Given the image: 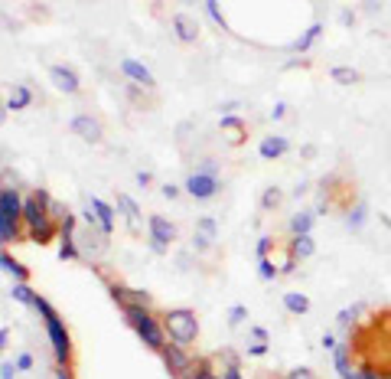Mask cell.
Returning <instances> with one entry per match:
<instances>
[{
    "label": "cell",
    "mask_w": 391,
    "mask_h": 379,
    "mask_svg": "<svg viewBox=\"0 0 391 379\" xmlns=\"http://www.w3.org/2000/svg\"><path fill=\"white\" fill-rule=\"evenodd\" d=\"M23 229L36 245L53 242V235H59V219L49 213V193L46 190H33L23 196Z\"/></svg>",
    "instance_id": "cell-1"
},
{
    "label": "cell",
    "mask_w": 391,
    "mask_h": 379,
    "mask_svg": "<svg viewBox=\"0 0 391 379\" xmlns=\"http://www.w3.org/2000/svg\"><path fill=\"white\" fill-rule=\"evenodd\" d=\"M121 311H124V321H128L131 331L144 340L153 353H160V350H163V343H167L163 317L153 314L150 304H128V307H121Z\"/></svg>",
    "instance_id": "cell-2"
},
{
    "label": "cell",
    "mask_w": 391,
    "mask_h": 379,
    "mask_svg": "<svg viewBox=\"0 0 391 379\" xmlns=\"http://www.w3.org/2000/svg\"><path fill=\"white\" fill-rule=\"evenodd\" d=\"M33 311H40L43 324H46V337H49V347H53V360L56 366H65L69 363V356H72V340H69V327L65 321L56 314V307L49 304L46 298H36V307Z\"/></svg>",
    "instance_id": "cell-3"
},
{
    "label": "cell",
    "mask_w": 391,
    "mask_h": 379,
    "mask_svg": "<svg viewBox=\"0 0 391 379\" xmlns=\"http://www.w3.org/2000/svg\"><path fill=\"white\" fill-rule=\"evenodd\" d=\"M163 331H167V340L176 343V347H196L199 340V317L189 307H173V311H163Z\"/></svg>",
    "instance_id": "cell-4"
},
{
    "label": "cell",
    "mask_w": 391,
    "mask_h": 379,
    "mask_svg": "<svg viewBox=\"0 0 391 379\" xmlns=\"http://www.w3.org/2000/svg\"><path fill=\"white\" fill-rule=\"evenodd\" d=\"M183 193L192 196V200H199V203L216 200V196L222 193V177H219V174H209V170H199V167H196L192 174H186Z\"/></svg>",
    "instance_id": "cell-5"
},
{
    "label": "cell",
    "mask_w": 391,
    "mask_h": 379,
    "mask_svg": "<svg viewBox=\"0 0 391 379\" xmlns=\"http://www.w3.org/2000/svg\"><path fill=\"white\" fill-rule=\"evenodd\" d=\"M176 226L170 223L167 216H150L147 219V242H150V252H157V255H167L170 245L176 242Z\"/></svg>",
    "instance_id": "cell-6"
},
{
    "label": "cell",
    "mask_w": 391,
    "mask_h": 379,
    "mask_svg": "<svg viewBox=\"0 0 391 379\" xmlns=\"http://www.w3.org/2000/svg\"><path fill=\"white\" fill-rule=\"evenodd\" d=\"M160 356H163V363H167V370H170V376L173 379H186L192 373V356H189V350L186 347H176V343H163V350H160Z\"/></svg>",
    "instance_id": "cell-7"
},
{
    "label": "cell",
    "mask_w": 391,
    "mask_h": 379,
    "mask_svg": "<svg viewBox=\"0 0 391 379\" xmlns=\"http://www.w3.org/2000/svg\"><path fill=\"white\" fill-rule=\"evenodd\" d=\"M294 151V144H290L287 134H264L261 141H258V157L261 161H280V157H287V154Z\"/></svg>",
    "instance_id": "cell-8"
},
{
    "label": "cell",
    "mask_w": 391,
    "mask_h": 379,
    "mask_svg": "<svg viewBox=\"0 0 391 379\" xmlns=\"http://www.w3.org/2000/svg\"><path fill=\"white\" fill-rule=\"evenodd\" d=\"M121 73H124V79H128L131 85H141V89H147V92L157 89V79H153V73L141 63V59L124 56V59H121Z\"/></svg>",
    "instance_id": "cell-9"
},
{
    "label": "cell",
    "mask_w": 391,
    "mask_h": 379,
    "mask_svg": "<svg viewBox=\"0 0 391 379\" xmlns=\"http://www.w3.org/2000/svg\"><path fill=\"white\" fill-rule=\"evenodd\" d=\"M49 79H53V85H56L59 92H65V95H79L82 92V79H79V73H75L72 65L53 63L49 65Z\"/></svg>",
    "instance_id": "cell-10"
},
{
    "label": "cell",
    "mask_w": 391,
    "mask_h": 379,
    "mask_svg": "<svg viewBox=\"0 0 391 379\" xmlns=\"http://www.w3.org/2000/svg\"><path fill=\"white\" fill-rule=\"evenodd\" d=\"M69 131H72L75 137H82L85 144H101V122L98 118H92V114H75L72 122H69Z\"/></svg>",
    "instance_id": "cell-11"
},
{
    "label": "cell",
    "mask_w": 391,
    "mask_h": 379,
    "mask_svg": "<svg viewBox=\"0 0 391 379\" xmlns=\"http://www.w3.org/2000/svg\"><path fill=\"white\" fill-rule=\"evenodd\" d=\"M280 307H284V314H290V317H304V314H310L313 311V301H310L307 291L290 288V291L280 294Z\"/></svg>",
    "instance_id": "cell-12"
},
{
    "label": "cell",
    "mask_w": 391,
    "mask_h": 379,
    "mask_svg": "<svg viewBox=\"0 0 391 379\" xmlns=\"http://www.w3.org/2000/svg\"><path fill=\"white\" fill-rule=\"evenodd\" d=\"M313 226H316L313 210L310 206H300V210H294L287 219V235L290 239H294V235H313Z\"/></svg>",
    "instance_id": "cell-13"
},
{
    "label": "cell",
    "mask_w": 391,
    "mask_h": 379,
    "mask_svg": "<svg viewBox=\"0 0 391 379\" xmlns=\"http://www.w3.org/2000/svg\"><path fill=\"white\" fill-rule=\"evenodd\" d=\"M88 210L95 213V219H98V226H101V233L104 235H111L114 233V206L111 203H104L101 196H88Z\"/></svg>",
    "instance_id": "cell-14"
},
{
    "label": "cell",
    "mask_w": 391,
    "mask_h": 379,
    "mask_svg": "<svg viewBox=\"0 0 391 379\" xmlns=\"http://www.w3.org/2000/svg\"><path fill=\"white\" fill-rule=\"evenodd\" d=\"M114 210H118L121 216L128 219V226L134 229V233H137V229H141V206H137V203L131 200L128 193H121V190H118V193H114Z\"/></svg>",
    "instance_id": "cell-15"
},
{
    "label": "cell",
    "mask_w": 391,
    "mask_h": 379,
    "mask_svg": "<svg viewBox=\"0 0 391 379\" xmlns=\"http://www.w3.org/2000/svg\"><path fill=\"white\" fill-rule=\"evenodd\" d=\"M173 33H176V40L186 43V46L199 40V26H196V20H189L186 14H176L173 16Z\"/></svg>",
    "instance_id": "cell-16"
},
{
    "label": "cell",
    "mask_w": 391,
    "mask_h": 379,
    "mask_svg": "<svg viewBox=\"0 0 391 379\" xmlns=\"http://www.w3.org/2000/svg\"><path fill=\"white\" fill-rule=\"evenodd\" d=\"M108 291H111V298L118 301L121 307H128V304H150V294H147V291H131V288H124V284H118V282H114Z\"/></svg>",
    "instance_id": "cell-17"
},
{
    "label": "cell",
    "mask_w": 391,
    "mask_h": 379,
    "mask_svg": "<svg viewBox=\"0 0 391 379\" xmlns=\"http://www.w3.org/2000/svg\"><path fill=\"white\" fill-rule=\"evenodd\" d=\"M280 203H284V190H280L277 183H268L261 190V196H258V210L274 213V210H280Z\"/></svg>",
    "instance_id": "cell-18"
},
{
    "label": "cell",
    "mask_w": 391,
    "mask_h": 379,
    "mask_svg": "<svg viewBox=\"0 0 391 379\" xmlns=\"http://www.w3.org/2000/svg\"><path fill=\"white\" fill-rule=\"evenodd\" d=\"M0 272H7L13 282H30V268L20 265V262H16L7 249H0Z\"/></svg>",
    "instance_id": "cell-19"
},
{
    "label": "cell",
    "mask_w": 391,
    "mask_h": 379,
    "mask_svg": "<svg viewBox=\"0 0 391 379\" xmlns=\"http://www.w3.org/2000/svg\"><path fill=\"white\" fill-rule=\"evenodd\" d=\"M33 105V89L30 85H13L7 95V108L10 112H26Z\"/></svg>",
    "instance_id": "cell-20"
},
{
    "label": "cell",
    "mask_w": 391,
    "mask_h": 379,
    "mask_svg": "<svg viewBox=\"0 0 391 379\" xmlns=\"http://www.w3.org/2000/svg\"><path fill=\"white\" fill-rule=\"evenodd\" d=\"M255 274H258V282L274 284L280 278V268H277V262H274L271 255H264V258H255Z\"/></svg>",
    "instance_id": "cell-21"
},
{
    "label": "cell",
    "mask_w": 391,
    "mask_h": 379,
    "mask_svg": "<svg viewBox=\"0 0 391 379\" xmlns=\"http://www.w3.org/2000/svg\"><path fill=\"white\" fill-rule=\"evenodd\" d=\"M10 298L23 307H36V298H40V294L30 288V282H13L10 284Z\"/></svg>",
    "instance_id": "cell-22"
},
{
    "label": "cell",
    "mask_w": 391,
    "mask_h": 379,
    "mask_svg": "<svg viewBox=\"0 0 391 379\" xmlns=\"http://www.w3.org/2000/svg\"><path fill=\"white\" fill-rule=\"evenodd\" d=\"M222 379H245L241 376V363H238V356L232 353V350H222Z\"/></svg>",
    "instance_id": "cell-23"
},
{
    "label": "cell",
    "mask_w": 391,
    "mask_h": 379,
    "mask_svg": "<svg viewBox=\"0 0 391 379\" xmlns=\"http://www.w3.org/2000/svg\"><path fill=\"white\" fill-rule=\"evenodd\" d=\"M23 235V229H16V226H10V219L0 213V249H7L10 242H16Z\"/></svg>",
    "instance_id": "cell-24"
},
{
    "label": "cell",
    "mask_w": 391,
    "mask_h": 379,
    "mask_svg": "<svg viewBox=\"0 0 391 379\" xmlns=\"http://www.w3.org/2000/svg\"><path fill=\"white\" fill-rule=\"evenodd\" d=\"M202 7H206L209 20H212L219 30H225V33L232 30V26H228V20H225V14H222V7H219V0H202Z\"/></svg>",
    "instance_id": "cell-25"
},
{
    "label": "cell",
    "mask_w": 391,
    "mask_h": 379,
    "mask_svg": "<svg viewBox=\"0 0 391 379\" xmlns=\"http://www.w3.org/2000/svg\"><path fill=\"white\" fill-rule=\"evenodd\" d=\"M196 233L209 235V239L216 242V239H219V233H222V229H219V219H212V216H199V219H196Z\"/></svg>",
    "instance_id": "cell-26"
},
{
    "label": "cell",
    "mask_w": 391,
    "mask_h": 379,
    "mask_svg": "<svg viewBox=\"0 0 391 379\" xmlns=\"http://www.w3.org/2000/svg\"><path fill=\"white\" fill-rule=\"evenodd\" d=\"M186 379H222V376L212 370V363H209V360H199V363L192 366V373Z\"/></svg>",
    "instance_id": "cell-27"
},
{
    "label": "cell",
    "mask_w": 391,
    "mask_h": 379,
    "mask_svg": "<svg viewBox=\"0 0 391 379\" xmlns=\"http://www.w3.org/2000/svg\"><path fill=\"white\" fill-rule=\"evenodd\" d=\"M225 317H228V327H241V324H248V304H232Z\"/></svg>",
    "instance_id": "cell-28"
},
{
    "label": "cell",
    "mask_w": 391,
    "mask_h": 379,
    "mask_svg": "<svg viewBox=\"0 0 391 379\" xmlns=\"http://www.w3.org/2000/svg\"><path fill=\"white\" fill-rule=\"evenodd\" d=\"M248 337L255 340V343H268L271 347V331L264 324H248Z\"/></svg>",
    "instance_id": "cell-29"
},
{
    "label": "cell",
    "mask_w": 391,
    "mask_h": 379,
    "mask_svg": "<svg viewBox=\"0 0 391 379\" xmlns=\"http://www.w3.org/2000/svg\"><path fill=\"white\" fill-rule=\"evenodd\" d=\"M287 112H290V105H287V102H274V105H271V112H268V118H271V122L277 124V122H284V118H287Z\"/></svg>",
    "instance_id": "cell-30"
},
{
    "label": "cell",
    "mask_w": 391,
    "mask_h": 379,
    "mask_svg": "<svg viewBox=\"0 0 391 379\" xmlns=\"http://www.w3.org/2000/svg\"><path fill=\"white\" fill-rule=\"evenodd\" d=\"M13 363H16V370H20V373H30L33 366H36V360H33V353H30V350H23V353L16 356Z\"/></svg>",
    "instance_id": "cell-31"
},
{
    "label": "cell",
    "mask_w": 391,
    "mask_h": 379,
    "mask_svg": "<svg viewBox=\"0 0 391 379\" xmlns=\"http://www.w3.org/2000/svg\"><path fill=\"white\" fill-rule=\"evenodd\" d=\"M212 245H216V242H212L209 235H202V233H196V235H192V249L199 252V255H202V252H209V249H212Z\"/></svg>",
    "instance_id": "cell-32"
},
{
    "label": "cell",
    "mask_w": 391,
    "mask_h": 379,
    "mask_svg": "<svg viewBox=\"0 0 391 379\" xmlns=\"http://www.w3.org/2000/svg\"><path fill=\"white\" fill-rule=\"evenodd\" d=\"M241 108H245V102H238V98H228V102H222V105H219V114H238Z\"/></svg>",
    "instance_id": "cell-33"
},
{
    "label": "cell",
    "mask_w": 391,
    "mask_h": 379,
    "mask_svg": "<svg viewBox=\"0 0 391 379\" xmlns=\"http://www.w3.org/2000/svg\"><path fill=\"white\" fill-rule=\"evenodd\" d=\"M284 379H316V376H313L310 366H294V370H287V376Z\"/></svg>",
    "instance_id": "cell-34"
},
{
    "label": "cell",
    "mask_w": 391,
    "mask_h": 379,
    "mask_svg": "<svg viewBox=\"0 0 391 379\" xmlns=\"http://www.w3.org/2000/svg\"><path fill=\"white\" fill-rule=\"evenodd\" d=\"M16 376H20L16 363H0V379H16Z\"/></svg>",
    "instance_id": "cell-35"
},
{
    "label": "cell",
    "mask_w": 391,
    "mask_h": 379,
    "mask_svg": "<svg viewBox=\"0 0 391 379\" xmlns=\"http://www.w3.org/2000/svg\"><path fill=\"white\" fill-rule=\"evenodd\" d=\"M137 186H144V190H147V186H153V174H150V170H137Z\"/></svg>",
    "instance_id": "cell-36"
},
{
    "label": "cell",
    "mask_w": 391,
    "mask_h": 379,
    "mask_svg": "<svg viewBox=\"0 0 391 379\" xmlns=\"http://www.w3.org/2000/svg\"><path fill=\"white\" fill-rule=\"evenodd\" d=\"M268 350H271V347H268V343H248V347H245V353H248V356H264V353H268Z\"/></svg>",
    "instance_id": "cell-37"
},
{
    "label": "cell",
    "mask_w": 391,
    "mask_h": 379,
    "mask_svg": "<svg viewBox=\"0 0 391 379\" xmlns=\"http://www.w3.org/2000/svg\"><path fill=\"white\" fill-rule=\"evenodd\" d=\"M183 193V186H176V183H163V196L167 200H176V196Z\"/></svg>",
    "instance_id": "cell-38"
},
{
    "label": "cell",
    "mask_w": 391,
    "mask_h": 379,
    "mask_svg": "<svg viewBox=\"0 0 391 379\" xmlns=\"http://www.w3.org/2000/svg\"><path fill=\"white\" fill-rule=\"evenodd\" d=\"M7 340H10V327H0V350L7 347Z\"/></svg>",
    "instance_id": "cell-39"
},
{
    "label": "cell",
    "mask_w": 391,
    "mask_h": 379,
    "mask_svg": "<svg viewBox=\"0 0 391 379\" xmlns=\"http://www.w3.org/2000/svg\"><path fill=\"white\" fill-rule=\"evenodd\" d=\"M56 379H72V373H69V366H56Z\"/></svg>",
    "instance_id": "cell-40"
}]
</instances>
